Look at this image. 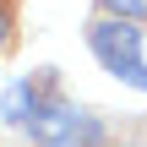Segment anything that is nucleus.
Here are the masks:
<instances>
[{"mask_svg": "<svg viewBox=\"0 0 147 147\" xmlns=\"http://www.w3.org/2000/svg\"><path fill=\"white\" fill-rule=\"evenodd\" d=\"M22 131H27L33 147H109V125L93 109L71 104L60 93V76L55 71H38L33 76V115H27Z\"/></svg>", "mask_w": 147, "mask_h": 147, "instance_id": "obj_1", "label": "nucleus"}, {"mask_svg": "<svg viewBox=\"0 0 147 147\" xmlns=\"http://www.w3.org/2000/svg\"><path fill=\"white\" fill-rule=\"evenodd\" d=\"M142 38H147V22H131V16H104V11H93V22H87V49H93V60H98L115 82H125V87H136V93H147Z\"/></svg>", "mask_w": 147, "mask_h": 147, "instance_id": "obj_2", "label": "nucleus"}, {"mask_svg": "<svg viewBox=\"0 0 147 147\" xmlns=\"http://www.w3.org/2000/svg\"><path fill=\"white\" fill-rule=\"evenodd\" d=\"M104 16H131V22H147V0H93Z\"/></svg>", "mask_w": 147, "mask_h": 147, "instance_id": "obj_3", "label": "nucleus"}, {"mask_svg": "<svg viewBox=\"0 0 147 147\" xmlns=\"http://www.w3.org/2000/svg\"><path fill=\"white\" fill-rule=\"evenodd\" d=\"M5 38H11V16H5V5H0V49H5Z\"/></svg>", "mask_w": 147, "mask_h": 147, "instance_id": "obj_4", "label": "nucleus"}]
</instances>
